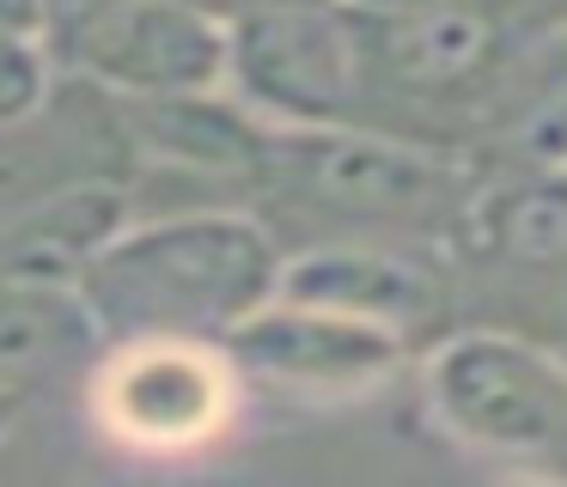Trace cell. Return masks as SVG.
Instances as JSON below:
<instances>
[{
  "label": "cell",
  "mask_w": 567,
  "mask_h": 487,
  "mask_svg": "<svg viewBox=\"0 0 567 487\" xmlns=\"http://www.w3.org/2000/svg\"><path fill=\"white\" fill-rule=\"evenodd\" d=\"M141 134H147L159 153H177V158H196V165H245V158H257L262 134L250 128L238 110L214 104L208 92H177V97H141L135 110Z\"/></svg>",
  "instance_id": "30bf717a"
},
{
  "label": "cell",
  "mask_w": 567,
  "mask_h": 487,
  "mask_svg": "<svg viewBox=\"0 0 567 487\" xmlns=\"http://www.w3.org/2000/svg\"><path fill=\"white\" fill-rule=\"evenodd\" d=\"M19 421V390H7L0 384V438H7V426Z\"/></svg>",
  "instance_id": "2e32d148"
},
{
  "label": "cell",
  "mask_w": 567,
  "mask_h": 487,
  "mask_svg": "<svg viewBox=\"0 0 567 487\" xmlns=\"http://www.w3.org/2000/svg\"><path fill=\"white\" fill-rule=\"evenodd\" d=\"M488 231L518 262H567V177H537L494 195Z\"/></svg>",
  "instance_id": "8fae6325"
},
{
  "label": "cell",
  "mask_w": 567,
  "mask_h": 487,
  "mask_svg": "<svg viewBox=\"0 0 567 487\" xmlns=\"http://www.w3.org/2000/svg\"><path fill=\"white\" fill-rule=\"evenodd\" d=\"M275 250L238 214H189L104 238L86 256L80 304L116 335H226L275 292Z\"/></svg>",
  "instance_id": "6da1fadb"
},
{
  "label": "cell",
  "mask_w": 567,
  "mask_h": 487,
  "mask_svg": "<svg viewBox=\"0 0 567 487\" xmlns=\"http://www.w3.org/2000/svg\"><path fill=\"white\" fill-rule=\"evenodd\" d=\"M226 353L262 377H281L299 390H367L396 372L403 341L396 329L367 323V317L318 311V304H269L262 299L245 323L226 329Z\"/></svg>",
  "instance_id": "8992f818"
},
{
  "label": "cell",
  "mask_w": 567,
  "mask_h": 487,
  "mask_svg": "<svg viewBox=\"0 0 567 487\" xmlns=\"http://www.w3.org/2000/svg\"><path fill=\"white\" fill-rule=\"evenodd\" d=\"M299 189L318 201L348 207V214H379V219H415L452 201V170L433 165L427 153L372 134H336V128H306V141L287 146Z\"/></svg>",
  "instance_id": "52a82bcc"
},
{
  "label": "cell",
  "mask_w": 567,
  "mask_h": 487,
  "mask_svg": "<svg viewBox=\"0 0 567 487\" xmlns=\"http://www.w3.org/2000/svg\"><path fill=\"white\" fill-rule=\"evenodd\" d=\"M92 402L104 433L123 445L196 450L220 438L233 414V372L196 335H123L92 384Z\"/></svg>",
  "instance_id": "277c9868"
},
{
  "label": "cell",
  "mask_w": 567,
  "mask_h": 487,
  "mask_svg": "<svg viewBox=\"0 0 567 487\" xmlns=\"http://www.w3.org/2000/svg\"><path fill=\"white\" fill-rule=\"evenodd\" d=\"M238 7H245V12H250V7H287V0H238Z\"/></svg>",
  "instance_id": "e0dca14e"
},
{
  "label": "cell",
  "mask_w": 567,
  "mask_h": 487,
  "mask_svg": "<svg viewBox=\"0 0 567 487\" xmlns=\"http://www.w3.org/2000/svg\"><path fill=\"white\" fill-rule=\"evenodd\" d=\"M226 73L293 128H336L360 92V31L330 0L250 7L226 24Z\"/></svg>",
  "instance_id": "3957f363"
},
{
  "label": "cell",
  "mask_w": 567,
  "mask_h": 487,
  "mask_svg": "<svg viewBox=\"0 0 567 487\" xmlns=\"http://www.w3.org/2000/svg\"><path fill=\"white\" fill-rule=\"evenodd\" d=\"M518 146L537 165H567V37H555L537 68L525 122H518Z\"/></svg>",
  "instance_id": "7c38bea8"
},
{
  "label": "cell",
  "mask_w": 567,
  "mask_h": 487,
  "mask_svg": "<svg viewBox=\"0 0 567 487\" xmlns=\"http://www.w3.org/2000/svg\"><path fill=\"white\" fill-rule=\"evenodd\" d=\"M427 402L464 450L567 481V365L518 335H452L427 365Z\"/></svg>",
  "instance_id": "7a4b0ae2"
},
{
  "label": "cell",
  "mask_w": 567,
  "mask_h": 487,
  "mask_svg": "<svg viewBox=\"0 0 567 487\" xmlns=\"http://www.w3.org/2000/svg\"><path fill=\"white\" fill-rule=\"evenodd\" d=\"M55 353V299H13L0 311V365H31Z\"/></svg>",
  "instance_id": "4fadbf2b"
},
{
  "label": "cell",
  "mask_w": 567,
  "mask_h": 487,
  "mask_svg": "<svg viewBox=\"0 0 567 487\" xmlns=\"http://www.w3.org/2000/svg\"><path fill=\"white\" fill-rule=\"evenodd\" d=\"M43 97V61L31 49V37L0 31V122H25Z\"/></svg>",
  "instance_id": "5bb4252c"
},
{
  "label": "cell",
  "mask_w": 567,
  "mask_h": 487,
  "mask_svg": "<svg viewBox=\"0 0 567 487\" xmlns=\"http://www.w3.org/2000/svg\"><path fill=\"white\" fill-rule=\"evenodd\" d=\"M80 55L128 97L214 92L226 80V24L189 0H116L92 19Z\"/></svg>",
  "instance_id": "5b68a950"
},
{
  "label": "cell",
  "mask_w": 567,
  "mask_h": 487,
  "mask_svg": "<svg viewBox=\"0 0 567 487\" xmlns=\"http://www.w3.org/2000/svg\"><path fill=\"white\" fill-rule=\"evenodd\" d=\"M372 55L409 85H452V80L482 68V55H488V24L470 7H415L403 19L379 24Z\"/></svg>",
  "instance_id": "9c48e42d"
},
{
  "label": "cell",
  "mask_w": 567,
  "mask_h": 487,
  "mask_svg": "<svg viewBox=\"0 0 567 487\" xmlns=\"http://www.w3.org/2000/svg\"><path fill=\"white\" fill-rule=\"evenodd\" d=\"M275 299L367 317V323H384V329H409L433 311V280L409 256L318 250V256H299V262L275 268Z\"/></svg>",
  "instance_id": "ba28073f"
},
{
  "label": "cell",
  "mask_w": 567,
  "mask_h": 487,
  "mask_svg": "<svg viewBox=\"0 0 567 487\" xmlns=\"http://www.w3.org/2000/svg\"><path fill=\"white\" fill-rule=\"evenodd\" d=\"M0 31L7 37H38L43 31V0H0Z\"/></svg>",
  "instance_id": "9a60e30c"
}]
</instances>
